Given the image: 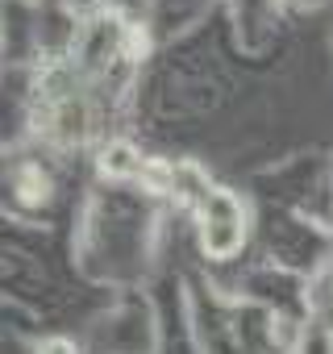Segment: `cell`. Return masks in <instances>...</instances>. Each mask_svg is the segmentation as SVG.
I'll list each match as a JSON object with an SVG mask.
<instances>
[{"label":"cell","mask_w":333,"mask_h":354,"mask_svg":"<svg viewBox=\"0 0 333 354\" xmlns=\"http://www.w3.org/2000/svg\"><path fill=\"white\" fill-rule=\"evenodd\" d=\"M246 238V213L238 205L234 192H204V209H200V246L213 259H229Z\"/></svg>","instance_id":"cell-1"},{"label":"cell","mask_w":333,"mask_h":354,"mask_svg":"<svg viewBox=\"0 0 333 354\" xmlns=\"http://www.w3.org/2000/svg\"><path fill=\"white\" fill-rule=\"evenodd\" d=\"M137 171H142V158L129 142H108L100 150V175H108V180H129Z\"/></svg>","instance_id":"cell-2"},{"label":"cell","mask_w":333,"mask_h":354,"mask_svg":"<svg viewBox=\"0 0 333 354\" xmlns=\"http://www.w3.org/2000/svg\"><path fill=\"white\" fill-rule=\"evenodd\" d=\"M17 188H21V196H26V201H46L50 180H46L38 167H26V171H21V180H17Z\"/></svg>","instance_id":"cell-3"},{"label":"cell","mask_w":333,"mask_h":354,"mask_svg":"<svg viewBox=\"0 0 333 354\" xmlns=\"http://www.w3.org/2000/svg\"><path fill=\"white\" fill-rule=\"evenodd\" d=\"M304 354H333V346H329V337H325L321 329H308V337H304Z\"/></svg>","instance_id":"cell-4"},{"label":"cell","mask_w":333,"mask_h":354,"mask_svg":"<svg viewBox=\"0 0 333 354\" xmlns=\"http://www.w3.org/2000/svg\"><path fill=\"white\" fill-rule=\"evenodd\" d=\"M42 354H75V346H71V342H63V337H55V342H46V346H42Z\"/></svg>","instance_id":"cell-5"}]
</instances>
